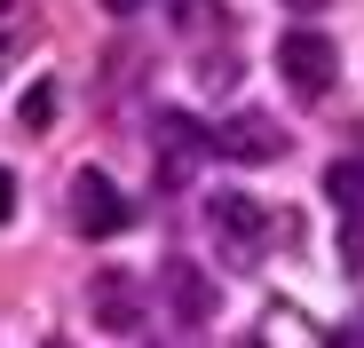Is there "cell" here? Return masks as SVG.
<instances>
[{
    "label": "cell",
    "instance_id": "cell-7",
    "mask_svg": "<svg viewBox=\"0 0 364 348\" xmlns=\"http://www.w3.org/2000/svg\"><path fill=\"white\" fill-rule=\"evenodd\" d=\"M325 198L341 206V222L364 214V158H333V166H325Z\"/></svg>",
    "mask_w": 364,
    "mask_h": 348
},
{
    "label": "cell",
    "instance_id": "cell-1",
    "mask_svg": "<svg viewBox=\"0 0 364 348\" xmlns=\"http://www.w3.org/2000/svg\"><path fill=\"white\" fill-rule=\"evenodd\" d=\"M206 238L222 246V261L254 269L269 254V206L246 198V190H206Z\"/></svg>",
    "mask_w": 364,
    "mask_h": 348
},
{
    "label": "cell",
    "instance_id": "cell-13",
    "mask_svg": "<svg viewBox=\"0 0 364 348\" xmlns=\"http://www.w3.org/2000/svg\"><path fill=\"white\" fill-rule=\"evenodd\" d=\"M103 9H111V16H135V9H143V0H103Z\"/></svg>",
    "mask_w": 364,
    "mask_h": 348
},
{
    "label": "cell",
    "instance_id": "cell-12",
    "mask_svg": "<svg viewBox=\"0 0 364 348\" xmlns=\"http://www.w3.org/2000/svg\"><path fill=\"white\" fill-rule=\"evenodd\" d=\"M16 214V183H9V166H0V222Z\"/></svg>",
    "mask_w": 364,
    "mask_h": 348
},
{
    "label": "cell",
    "instance_id": "cell-3",
    "mask_svg": "<svg viewBox=\"0 0 364 348\" xmlns=\"http://www.w3.org/2000/svg\"><path fill=\"white\" fill-rule=\"evenodd\" d=\"M277 72H285L293 95H309V103H317V95L333 87V72H341V55H333L325 32H285V40H277Z\"/></svg>",
    "mask_w": 364,
    "mask_h": 348
},
{
    "label": "cell",
    "instance_id": "cell-14",
    "mask_svg": "<svg viewBox=\"0 0 364 348\" xmlns=\"http://www.w3.org/2000/svg\"><path fill=\"white\" fill-rule=\"evenodd\" d=\"M285 9H325V0H285Z\"/></svg>",
    "mask_w": 364,
    "mask_h": 348
},
{
    "label": "cell",
    "instance_id": "cell-5",
    "mask_svg": "<svg viewBox=\"0 0 364 348\" xmlns=\"http://www.w3.org/2000/svg\"><path fill=\"white\" fill-rule=\"evenodd\" d=\"M87 309H95L103 332H135V325H143V293H135V277H127V269H95Z\"/></svg>",
    "mask_w": 364,
    "mask_h": 348
},
{
    "label": "cell",
    "instance_id": "cell-2",
    "mask_svg": "<svg viewBox=\"0 0 364 348\" xmlns=\"http://www.w3.org/2000/svg\"><path fill=\"white\" fill-rule=\"evenodd\" d=\"M72 222H80V238H119V229L135 222V206L119 198V183L103 166H80L72 174Z\"/></svg>",
    "mask_w": 364,
    "mask_h": 348
},
{
    "label": "cell",
    "instance_id": "cell-11",
    "mask_svg": "<svg viewBox=\"0 0 364 348\" xmlns=\"http://www.w3.org/2000/svg\"><path fill=\"white\" fill-rule=\"evenodd\" d=\"M333 348H364V309H356L348 325H333Z\"/></svg>",
    "mask_w": 364,
    "mask_h": 348
},
{
    "label": "cell",
    "instance_id": "cell-4",
    "mask_svg": "<svg viewBox=\"0 0 364 348\" xmlns=\"http://www.w3.org/2000/svg\"><path fill=\"white\" fill-rule=\"evenodd\" d=\"M222 158H237V166H262V158H285V127L269 119V111H237V119L222 127V135H206Z\"/></svg>",
    "mask_w": 364,
    "mask_h": 348
},
{
    "label": "cell",
    "instance_id": "cell-6",
    "mask_svg": "<svg viewBox=\"0 0 364 348\" xmlns=\"http://www.w3.org/2000/svg\"><path fill=\"white\" fill-rule=\"evenodd\" d=\"M151 143H159V183H166V190L191 174V151H206V135L182 119V111H159V119H151Z\"/></svg>",
    "mask_w": 364,
    "mask_h": 348
},
{
    "label": "cell",
    "instance_id": "cell-8",
    "mask_svg": "<svg viewBox=\"0 0 364 348\" xmlns=\"http://www.w3.org/2000/svg\"><path fill=\"white\" fill-rule=\"evenodd\" d=\"M174 309H182V317H191V325H198V317L214 309V293H206V285H198L191 269H182V261H174Z\"/></svg>",
    "mask_w": 364,
    "mask_h": 348
},
{
    "label": "cell",
    "instance_id": "cell-10",
    "mask_svg": "<svg viewBox=\"0 0 364 348\" xmlns=\"http://www.w3.org/2000/svg\"><path fill=\"white\" fill-rule=\"evenodd\" d=\"M341 254H348V269H364V214L341 222Z\"/></svg>",
    "mask_w": 364,
    "mask_h": 348
},
{
    "label": "cell",
    "instance_id": "cell-9",
    "mask_svg": "<svg viewBox=\"0 0 364 348\" xmlns=\"http://www.w3.org/2000/svg\"><path fill=\"white\" fill-rule=\"evenodd\" d=\"M16 119H24L32 135H40V127L55 119V87H48V80H40V87H24V103H16Z\"/></svg>",
    "mask_w": 364,
    "mask_h": 348
}]
</instances>
